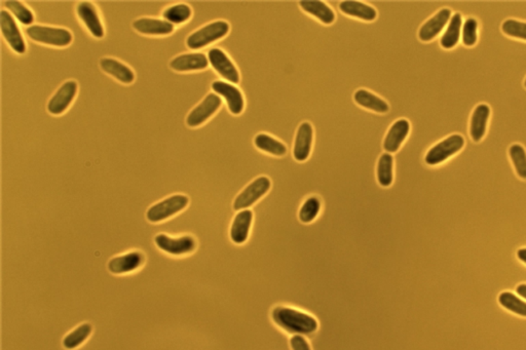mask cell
I'll list each match as a JSON object with an SVG mask.
<instances>
[{
	"label": "cell",
	"instance_id": "9",
	"mask_svg": "<svg viewBox=\"0 0 526 350\" xmlns=\"http://www.w3.org/2000/svg\"><path fill=\"white\" fill-rule=\"evenodd\" d=\"M210 65L225 81L231 84L240 83L241 76L238 70L229 56L220 48H211L208 53Z\"/></svg>",
	"mask_w": 526,
	"mask_h": 350
},
{
	"label": "cell",
	"instance_id": "39",
	"mask_svg": "<svg viewBox=\"0 0 526 350\" xmlns=\"http://www.w3.org/2000/svg\"><path fill=\"white\" fill-rule=\"evenodd\" d=\"M517 256H518L519 260L522 261V262L526 264V248L519 250V251L517 252Z\"/></svg>",
	"mask_w": 526,
	"mask_h": 350
},
{
	"label": "cell",
	"instance_id": "37",
	"mask_svg": "<svg viewBox=\"0 0 526 350\" xmlns=\"http://www.w3.org/2000/svg\"><path fill=\"white\" fill-rule=\"evenodd\" d=\"M290 344L292 350H311L306 339L302 335L293 336L291 338Z\"/></svg>",
	"mask_w": 526,
	"mask_h": 350
},
{
	"label": "cell",
	"instance_id": "33",
	"mask_svg": "<svg viewBox=\"0 0 526 350\" xmlns=\"http://www.w3.org/2000/svg\"><path fill=\"white\" fill-rule=\"evenodd\" d=\"M509 155L511 157L515 172L521 179L526 180V152L523 146L514 144L510 147Z\"/></svg>",
	"mask_w": 526,
	"mask_h": 350
},
{
	"label": "cell",
	"instance_id": "15",
	"mask_svg": "<svg viewBox=\"0 0 526 350\" xmlns=\"http://www.w3.org/2000/svg\"><path fill=\"white\" fill-rule=\"evenodd\" d=\"M452 17L450 8H442L419 28V39L424 42L432 41L448 25Z\"/></svg>",
	"mask_w": 526,
	"mask_h": 350
},
{
	"label": "cell",
	"instance_id": "29",
	"mask_svg": "<svg viewBox=\"0 0 526 350\" xmlns=\"http://www.w3.org/2000/svg\"><path fill=\"white\" fill-rule=\"evenodd\" d=\"M93 332V325L85 323L75 328L63 339V346L68 350H74L83 345L88 340Z\"/></svg>",
	"mask_w": 526,
	"mask_h": 350
},
{
	"label": "cell",
	"instance_id": "23",
	"mask_svg": "<svg viewBox=\"0 0 526 350\" xmlns=\"http://www.w3.org/2000/svg\"><path fill=\"white\" fill-rule=\"evenodd\" d=\"M133 27L141 34L169 35L174 31V25L165 20L142 18L133 23Z\"/></svg>",
	"mask_w": 526,
	"mask_h": 350
},
{
	"label": "cell",
	"instance_id": "31",
	"mask_svg": "<svg viewBox=\"0 0 526 350\" xmlns=\"http://www.w3.org/2000/svg\"><path fill=\"white\" fill-rule=\"evenodd\" d=\"M192 11L187 4H180L170 6L163 13L165 21L172 25H179L185 23L191 18Z\"/></svg>",
	"mask_w": 526,
	"mask_h": 350
},
{
	"label": "cell",
	"instance_id": "10",
	"mask_svg": "<svg viewBox=\"0 0 526 350\" xmlns=\"http://www.w3.org/2000/svg\"><path fill=\"white\" fill-rule=\"evenodd\" d=\"M212 90L218 96L222 97L227 103L229 112L240 115L245 109V100L242 92L234 84L227 81H216L212 83Z\"/></svg>",
	"mask_w": 526,
	"mask_h": 350
},
{
	"label": "cell",
	"instance_id": "36",
	"mask_svg": "<svg viewBox=\"0 0 526 350\" xmlns=\"http://www.w3.org/2000/svg\"><path fill=\"white\" fill-rule=\"evenodd\" d=\"M501 31L508 36L513 39H522L526 41V23L525 22L517 21V20L509 19L504 22L501 25Z\"/></svg>",
	"mask_w": 526,
	"mask_h": 350
},
{
	"label": "cell",
	"instance_id": "11",
	"mask_svg": "<svg viewBox=\"0 0 526 350\" xmlns=\"http://www.w3.org/2000/svg\"><path fill=\"white\" fill-rule=\"evenodd\" d=\"M0 27H1L2 35L8 42V46L14 52L19 55L26 53V43L22 36L21 31L18 27L14 18L8 14L6 11L2 10L0 13Z\"/></svg>",
	"mask_w": 526,
	"mask_h": 350
},
{
	"label": "cell",
	"instance_id": "30",
	"mask_svg": "<svg viewBox=\"0 0 526 350\" xmlns=\"http://www.w3.org/2000/svg\"><path fill=\"white\" fill-rule=\"evenodd\" d=\"M321 208V201L317 196L309 197L300 207L299 212H298V219L304 224H309L319 216Z\"/></svg>",
	"mask_w": 526,
	"mask_h": 350
},
{
	"label": "cell",
	"instance_id": "27",
	"mask_svg": "<svg viewBox=\"0 0 526 350\" xmlns=\"http://www.w3.org/2000/svg\"><path fill=\"white\" fill-rule=\"evenodd\" d=\"M463 18L461 15L457 13L452 15L445 32L440 39V46L445 50H450L459 43L461 39V31L463 29Z\"/></svg>",
	"mask_w": 526,
	"mask_h": 350
},
{
	"label": "cell",
	"instance_id": "8",
	"mask_svg": "<svg viewBox=\"0 0 526 350\" xmlns=\"http://www.w3.org/2000/svg\"><path fill=\"white\" fill-rule=\"evenodd\" d=\"M154 243L161 251L174 256L191 254L196 249V241L190 236L174 238L167 234H161L156 236Z\"/></svg>",
	"mask_w": 526,
	"mask_h": 350
},
{
	"label": "cell",
	"instance_id": "38",
	"mask_svg": "<svg viewBox=\"0 0 526 350\" xmlns=\"http://www.w3.org/2000/svg\"><path fill=\"white\" fill-rule=\"evenodd\" d=\"M517 293H518L519 296L522 297V298L526 299V285L525 283H522V285H518L516 289Z\"/></svg>",
	"mask_w": 526,
	"mask_h": 350
},
{
	"label": "cell",
	"instance_id": "21",
	"mask_svg": "<svg viewBox=\"0 0 526 350\" xmlns=\"http://www.w3.org/2000/svg\"><path fill=\"white\" fill-rule=\"evenodd\" d=\"M338 8L342 14L364 22H373L377 18V10L373 6L363 4V2L346 0V1L340 2Z\"/></svg>",
	"mask_w": 526,
	"mask_h": 350
},
{
	"label": "cell",
	"instance_id": "19",
	"mask_svg": "<svg viewBox=\"0 0 526 350\" xmlns=\"http://www.w3.org/2000/svg\"><path fill=\"white\" fill-rule=\"evenodd\" d=\"M209 59L202 53L183 54L174 58L170 62V68L177 72H189V71L204 70L209 66Z\"/></svg>",
	"mask_w": 526,
	"mask_h": 350
},
{
	"label": "cell",
	"instance_id": "34",
	"mask_svg": "<svg viewBox=\"0 0 526 350\" xmlns=\"http://www.w3.org/2000/svg\"><path fill=\"white\" fill-rule=\"evenodd\" d=\"M6 6L11 11V13L17 18L18 21L23 25H31L34 21V15L22 2L10 0V1L6 2Z\"/></svg>",
	"mask_w": 526,
	"mask_h": 350
},
{
	"label": "cell",
	"instance_id": "7",
	"mask_svg": "<svg viewBox=\"0 0 526 350\" xmlns=\"http://www.w3.org/2000/svg\"><path fill=\"white\" fill-rule=\"evenodd\" d=\"M221 105L222 99L215 93H211L187 115V125L190 128L204 125L208 119H211L220 110Z\"/></svg>",
	"mask_w": 526,
	"mask_h": 350
},
{
	"label": "cell",
	"instance_id": "5",
	"mask_svg": "<svg viewBox=\"0 0 526 350\" xmlns=\"http://www.w3.org/2000/svg\"><path fill=\"white\" fill-rule=\"evenodd\" d=\"M271 182L267 177L262 176L248 184L234 201V210H249L271 190Z\"/></svg>",
	"mask_w": 526,
	"mask_h": 350
},
{
	"label": "cell",
	"instance_id": "2",
	"mask_svg": "<svg viewBox=\"0 0 526 350\" xmlns=\"http://www.w3.org/2000/svg\"><path fill=\"white\" fill-rule=\"evenodd\" d=\"M229 24L225 21H215L194 31L187 39V46L191 50H200L213 42L227 36L229 32Z\"/></svg>",
	"mask_w": 526,
	"mask_h": 350
},
{
	"label": "cell",
	"instance_id": "32",
	"mask_svg": "<svg viewBox=\"0 0 526 350\" xmlns=\"http://www.w3.org/2000/svg\"><path fill=\"white\" fill-rule=\"evenodd\" d=\"M499 302L504 309L526 318V302L518 298L516 295L510 292H504L499 296Z\"/></svg>",
	"mask_w": 526,
	"mask_h": 350
},
{
	"label": "cell",
	"instance_id": "22",
	"mask_svg": "<svg viewBox=\"0 0 526 350\" xmlns=\"http://www.w3.org/2000/svg\"><path fill=\"white\" fill-rule=\"evenodd\" d=\"M490 116V106L480 104L475 108L471 117L470 135L474 142H480L485 136L488 119Z\"/></svg>",
	"mask_w": 526,
	"mask_h": 350
},
{
	"label": "cell",
	"instance_id": "20",
	"mask_svg": "<svg viewBox=\"0 0 526 350\" xmlns=\"http://www.w3.org/2000/svg\"><path fill=\"white\" fill-rule=\"evenodd\" d=\"M300 8L304 13L319 20L324 25H331L335 22V13L328 4L320 0H302Z\"/></svg>",
	"mask_w": 526,
	"mask_h": 350
},
{
	"label": "cell",
	"instance_id": "35",
	"mask_svg": "<svg viewBox=\"0 0 526 350\" xmlns=\"http://www.w3.org/2000/svg\"><path fill=\"white\" fill-rule=\"evenodd\" d=\"M478 39V22L473 18H468L463 24L461 29V41L466 46L476 44Z\"/></svg>",
	"mask_w": 526,
	"mask_h": 350
},
{
	"label": "cell",
	"instance_id": "6",
	"mask_svg": "<svg viewBox=\"0 0 526 350\" xmlns=\"http://www.w3.org/2000/svg\"><path fill=\"white\" fill-rule=\"evenodd\" d=\"M464 146H465V139L461 135H452L433 146L426 152L424 161L429 166H438L461 152Z\"/></svg>",
	"mask_w": 526,
	"mask_h": 350
},
{
	"label": "cell",
	"instance_id": "25",
	"mask_svg": "<svg viewBox=\"0 0 526 350\" xmlns=\"http://www.w3.org/2000/svg\"><path fill=\"white\" fill-rule=\"evenodd\" d=\"M100 67L104 72L114 76L116 81L123 84L134 83L135 74L127 65L112 58H103L100 60Z\"/></svg>",
	"mask_w": 526,
	"mask_h": 350
},
{
	"label": "cell",
	"instance_id": "16",
	"mask_svg": "<svg viewBox=\"0 0 526 350\" xmlns=\"http://www.w3.org/2000/svg\"><path fill=\"white\" fill-rule=\"evenodd\" d=\"M144 262V256L140 252H130L110 259L107 268L110 274H126L136 271Z\"/></svg>",
	"mask_w": 526,
	"mask_h": 350
},
{
	"label": "cell",
	"instance_id": "26",
	"mask_svg": "<svg viewBox=\"0 0 526 350\" xmlns=\"http://www.w3.org/2000/svg\"><path fill=\"white\" fill-rule=\"evenodd\" d=\"M254 145L260 152L273 155V156L281 157L287 154V146L284 143L264 133L256 135L254 138Z\"/></svg>",
	"mask_w": 526,
	"mask_h": 350
},
{
	"label": "cell",
	"instance_id": "13",
	"mask_svg": "<svg viewBox=\"0 0 526 350\" xmlns=\"http://www.w3.org/2000/svg\"><path fill=\"white\" fill-rule=\"evenodd\" d=\"M313 142V128L309 121H304L296 130L293 144V157L298 163H304L309 155Z\"/></svg>",
	"mask_w": 526,
	"mask_h": 350
},
{
	"label": "cell",
	"instance_id": "12",
	"mask_svg": "<svg viewBox=\"0 0 526 350\" xmlns=\"http://www.w3.org/2000/svg\"><path fill=\"white\" fill-rule=\"evenodd\" d=\"M79 86L76 81H69L62 84L48 103V112L53 115L63 114L69 108L77 94Z\"/></svg>",
	"mask_w": 526,
	"mask_h": 350
},
{
	"label": "cell",
	"instance_id": "4",
	"mask_svg": "<svg viewBox=\"0 0 526 350\" xmlns=\"http://www.w3.org/2000/svg\"><path fill=\"white\" fill-rule=\"evenodd\" d=\"M26 34L32 41L48 46H69L72 42V34L67 29L46 27V26H30L26 29Z\"/></svg>",
	"mask_w": 526,
	"mask_h": 350
},
{
	"label": "cell",
	"instance_id": "18",
	"mask_svg": "<svg viewBox=\"0 0 526 350\" xmlns=\"http://www.w3.org/2000/svg\"><path fill=\"white\" fill-rule=\"evenodd\" d=\"M76 12L79 19L83 22L86 27L90 31V34L96 37V39H103L104 28L102 22H101L100 17H99L98 12H97L94 4L87 1L81 2L77 6Z\"/></svg>",
	"mask_w": 526,
	"mask_h": 350
},
{
	"label": "cell",
	"instance_id": "28",
	"mask_svg": "<svg viewBox=\"0 0 526 350\" xmlns=\"http://www.w3.org/2000/svg\"><path fill=\"white\" fill-rule=\"evenodd\" d=\"M377 182L382 187H390L394 181V157L390 154L380 155L377 167Z\"/></svg>",
	"mask_w": 526,
	"mask_h": 350
},
{
	"label": "cell",
	"instance_id": "3",
	"mask_svg": "<svg viewBox=\"0 0 526 350\" xmlns=\"http://www.w3.org/2000/svg\"><path fill=\"white\" fill-rule=\"evenodd\" d=\"M189 203V197L183 194H175V196L167 197L148 209L147 220L151 223L163 222L184 210Z\"/></svg>",
	"mask_w": 526,
	"mask_h": 350
},
{
	"label": "cell",
	"instance_id": "17",
	"mask_svg": "<svg viewBox=\"0 0 526 350\" xmlns=\"http://www.w3.org/2000/svg\"><path fill=\"white\" fill-rule=\"evenodd\" d=\"M253 223V212L251 210H240L234 216L231 223L229 236L236 245H243L249 238L250 230Z\"/></svg>",
	"mask_w": 526,
	"mask_h": 350
},
{
	"label": "cell",
	"instance_id": "1",
	"mask_svg": "<svg viewBox=\"0 0 526 350\" xmlns=\"http://www.w3.org/2000/svg\"><path fill=\"white\" fill-rule=\"evenodd\" d=\"M271 318L281 329L294 335H309L318 329V323L313 316L290 307H276L271 312Z\"/></svg>",
	"mask_w": 526,
	"mask_h": 350
},
{
	"label": "cell",
	"instance_id": "40",
	"mask_svg": "<svg viewBox=\"0 0 526 350\" xmlns=\"http://www.w3.org/2000/svg\"><path fill=\"white\" fill-rule=\"evenodd\" d=\"M525 86L526 88V79H525Z\"/></svg>",
	"mask_w": 526,
	"mask_h": 350
},
{
	"label": "cell",
	"instance_id": "14",
	"mask_svg": "<svg viewBox=\"0 0 526 350\" xmlns=\"http://www.w3.org/2000/svg\"><path fill=\"white\" fill-rule=\"evenodd\" d=\"M410 133V123L407 119H397L392 126L389 128L386 137L382 143L384 152L386 154H396L401 147L404 141L407 139Z\"/></svg>",
	"mask_w": 526,
	"mask_h": 350
},
{
	"label": "cell",
	"instance_id": "24",
	"mask_svg": "<svg viewBox=\"0 0 526 350\" xmlns=\"http://www.w3.org/2000/svg\"><path fill=\"white\" fill-rule=\"evenodd\" d=\"M353 101L364 109L379 113V114H384L390 110V105H389L388 102L379 98V96L369 92L365 88H360V90H356L355 94H353Z\"/></svg>",
	"mask_w": 526,
	"mask_h": 350
}]
</instances>
